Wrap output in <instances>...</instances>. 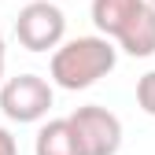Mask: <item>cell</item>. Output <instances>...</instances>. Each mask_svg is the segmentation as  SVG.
<instances>
[{
    "label": "cell",
    "mask_w": 155,
    "mask_h": 155,
    "mask_svg": "<svg viewBox=\"0 0 155 155\" xmlns=\"http://www.w3.org/2000/svg\"><path fill=\"white\" fill-rule=\"evenodd\" d=\"M118 63V48L111 45V37H74V41H59L52 48L48 78L59 89L78 92L96 85L100 78H107Z\"/></svg>",
    "instance_id": "cell-1"
},
{
    "label": "cell",
    "mask_w": 155,
    "mask_h": 155,
    "mask_svg": "<svg viewBox=\"0 0 155 155\" xmlns=\"http://www.w3.org/2000/svg\"><path fill=\"white\" fill-rule=\"evenodd\" d=\"M92 22L133 59L155 55V4L148 0H92Z\"/></svg>",
    "instance_id": "cell-2"
},
{
    "label": "cell",
    "mask_w": 155,
    "mask_h": 155,
    "mask_svg": "<svg viewBox=\"0 0 155 155\" xmlns=\"http://www.w3.org/2000/svg\"><path fill=\"white\" fill-rule=\"evenodd\" d=\"M52 100H55L52 81H45L41 74H18L0 85V111L8 122H18V126L41 122L52 111Z\"/></svg>",
    "instance_id": "cell-3"
},
{
    "label": "cell",
    "mask_w": 155,
    "mask_h": 155,
    "mask_svg": "<svg viewBox=\"0 0 155 155\" xmlns=\"http://www.w3.org/2000/svg\"><path fill=\"white\" fill-rule=\"evenodd\" d=\"M67 122L78 137L81 155H118L122 148V118L114 111L100 107V104H85L74 114H67Z\"/></svg>",
    "instance_id": "cell-4"
},
{
    "label": "cell",
    "mask_w": 155,
    "mask_h": 155,
    "mask_svg": "<svg viewBox=\"0 0 155 155\" xmlns=\"http://www.w3.org/2000/svg\"><path fill=\"white\" fill-rule=\"evenodd\" d=\"M15 37L26 52H52L67 37V15L52 0H26L15 18Z\"/></svg>",
    "instance_id": "cell-5"
},
{
    "label": "cell",
    "mask_w": 155,
    "mask_h": 155,
    "mask_svg": "<svg viewBox=\"0 0 155 155\" xmlns=\"http://www.w3.org/2000/svg\"><path fill=\"white\" fill-rule=\"evenodd\" d=\"M33 155H81L70 122H67V118H52V122H45L41 129H37Z\"/></svg>",
    "instance_id": "cell-6"
},
{
    "label": "cell",
    "mask_w": 155,
    "mask_h": 155,
    "mask_svg": "<svg viewBox=\"0 0 155 155\" xmlns=\"http://www.w3.org/2000/svg\"><path fill=\"white\" fill-rule=\"evenodd\" d=\"M137 104H140L144 114L155 118V70H148V74L137 78Z\"/></svg>",
    "instance_id": "cell-7"
},
{
    "label": "cell",
    "mask_w": 155,
    "mask_h": 155,
    "mask_svg": "<svg viewBox=\"0 0 155 155\" xmlns=\"http://www.w3.org/2000/svg\"><path fill=\"white\" fill-rule=\"evenodd\" d=\"M0 155H18V144L11 137V129H4V126H0Z\"/></svg>",
    "instance_id": "cell-8"
},
{
    "label": "cell",
    "mask_w": 155,
    "mask_h": 155,
    "mask_svg": "<svg viewBox=\"0 0 155 155\" xmlns=\"http://www.w3.org/2000/svg\"><path fill=\"white\" fill-rule=\"evenodd\" d=\"M4 63H8V45H4V33H0V81H4Z\"/></svg>",
    "instance_id": "cell-9"
},
{
    "label": "cell",
    "mask_w": 155,
    "mask_h": 155,
    "mask_svg": "<svg viewBox=\"0 0 155 155\" xmlns=\"http://www.w3.org/2000/svg\"><path fill=\"white\" fill-rule=\"evenodd\" d=\"M148 4H155V0H148Z\"/></svg>",
    "instance_id": "cell-10"
}]
</instances>
